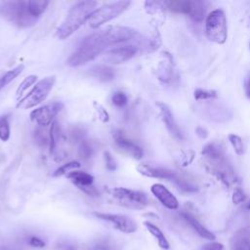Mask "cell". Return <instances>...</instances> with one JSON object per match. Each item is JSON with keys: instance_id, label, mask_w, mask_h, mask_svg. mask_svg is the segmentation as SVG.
I'll return each instance as SVG.
<instances>
[{"instance_id": "6da1fadb", "label": "cell", "mask_w": 250, "mask_h": 250, "mask_svg": "<svg viewBox=\"0 0 250 250\" xmlns=\"http://www.w3.org/2000/svg\"><path fill=\"white\" fill-rule=\"evenodd\" d=\"M137 36V31L128 26L111 25L86 36L67 59L70 66H79L95 60L109 46L127 42Z\"/></svg>"}, {"instance_id": "7a4b0ae2", "label": "cell", "mask_w": 250, "mask_h": 250, "mask_svg": "<svg viewBox=\"0 0 250 250\" xmlns=\"http://www.w3.org/2000/svg\"><path fill=\"white\" fill-rule=\"evenodd\" d=\"M98 3L92 0L79 1L75 3L62 24L57 28L56 35L60 40H64L78 30L86 21H89L93 13L97 10Z\"/></svg>"}, {"instance_id": "3957f363", "label": "cell", "mask_w": 250, "mask_h": 250, "mask_svg": "<svg viewBox=\"0 0 250 250\" xmlns=\"http://www.w3.org/2000/svg\"><path fill=\"white\" fill-rule=\"evenodd\" d=\"M0 13L9 22L21 28L34 25L38 20L30 14L27 1L5 2L0 9Z\"/></svg>"}, {"instance_id": "277c9868", "label": "cell", "mask_w": 250, "mask_h": 250, "mask_svg": "<svg viewBox=\"0 0 250 250\" xmlns=\"http://www.w3.org/2000/svg\"><path fill=\"white\" fill-rule=\"evenodd\" d=\"M202 154L208 159L211 170L215 173L217 178L229 186L232 181V170L220 147L216 146L214 144H209L203 148Z\"/></svg>"}, {"instance_id": "5b68a950", "label": "cell", "mask_w": 250, "mask_h": 250, "mask_svg": "<svg viewBox=\"0 0 250 250\" xmlns=\"http://www.w3.org/2000/svg\"><path fill=\"white\" fill-rule=\"evenodd\" d=\"M56 82V76H47L38 81L28 94L21 97L17 103L18 108H31L46 100Z\"/></svg>"}, {"instance_id": "8992f818", "label": "cell", "mask_w": 250, "mask_h": 250, "mask_svg": "<svg viewBox=\"0 0 250 250\" xmlns=\"http://www.w3.org/2000/svg\"><path fill=\"white\" fill-rule=\"evenodd\" d=\"M130 4V1L122 0L103 5L102 7L98 8L89 19L88 22L90 27L98 28L104 23L117 18L129 8Z\"/></svg>"}, {"instance_id": "52a82bcc", "label": "cell", "mask_w": 250, "mask_h": 250, "mask_svg": "<svg viewBox=\"0 0 250 250\" xmlns=\"http://www.w3.org/2000/svg\"><path fill=\"white\" fill-rule=\"evenodd\" d=\"M205 32L210 41L217 44H224L226 42L228 36L227 19L222 10H214L207 16Z\"/></svg>"}, {"instance_id": "ba28073f", "label": "cell", "mask_w": 250, "mask_h": 250, "mask_svg": "<svg viewBox=\"0 0 250 250\" xmlns=\"http://www.w3.org/2000/svg\"><path fill=\"white\" fill-rule=\"evenodd\" d=\"M111 196L117 204L128 209L142 210L148 204V197L145 192L126 188H113Z\"/></svg>"}, {"instance_id": "9c48e42d", "label": "cell", "mask_w": 250, "mask_h": 250, "mask_svg": "<svg viewBox=\"0 0 250 250\" xmlns=\"http://www.w3.org/2000/svg\"><path fill=\"white\" fill-rule=\"evenodd\" d=\"M167 9L174 13L188 15L195 21H201L204 18L205 7L202 1H169L164 2Z\"/></svg>"}, {"instance_id": "30bf717a", "label": "cell", "mask_w": 250, "mask_h": 250, "mask_svg": "<svg viewBox=\"0 0 250 250\" xmlns=\"http://www.w3.org/2000/svg\"><path fill=\"white\" fill-rule=\"evenodd\" d=\"M63 104L61 102H53L43 106L37 107L30 112V119L39 126L46 127L52 124L57 114L62 109Z\"/></svg>"}, {"instance_id": "8fae6325", "label": "cell", "mask_w": 250, "mask_h": 250, "mask_svg": "<svg viewBox=\"0 0 250 250\" xmlns=\"http://www.w3.org/2000/svg\"><path fill=\"white\" fill-rule=\"evenodd\" d=\"M92 215L100 220L110 223L119 231H122L125 233H132L137 230L136 222L125 215L101 213V212H93Z\"/></svg>"}, {"instance_id": "7c38bea8", "label": "cell", "mask_w": 250, "mask_h": 250, "mask_svg": "<svg viewBox=\"0 0 250 250\" xmlns=\"http://www.w3.org/2000/svg\"><path fill=\"white\" fill-rule=\"evenodd\" d=\"M66 177L84 193L90 196H99V191L93 185L94 177L89 173L73 170L69 172Z\"/></svg>"}, {"instance_id": "4fadbf2b", "label": "cell", "mask_w": 250, "mask_h": 250, "mask_svg": "<svg viewBox=\"0 0 250 250\" xmlns=\"http://www.w3.org/2000/svg\"><path fill=\"white\" fill-rule=\"evenodd\" d=\"M137 170L140 174L148 177V178H156V179H165L173 182L176 186L182 180L174 171L163 167H155L148 164H140L137 166Z\"/></svg>"}, {"instance_id": "5bb4252c", "label": "cell", "mask_w": 250, "mask_h": 250, "mask_svg": "<svg viewBox=\"0 0 250 250\" xmlns=\"http://www.w3.org/2000/svg\"><path fill=\"white\" fill-rule=\"evenodd\" d=\"M138 53V46L136 45H124L120 47H115L108 50L105 53L104 60L112 64L123 63L131 60Z\"/></svg>"}, {"instance_id": "9a60e30c", "label": "cell", "mask_w": 250, "mask_h": 250, "mask_svg": "<svg viewBox=\"0 0 250 250\" xmlns=\"http://www.w3.org/2000/svg\"><path fill=\"white\" fill-rule=\"evenodd\" d=\"M113 139L116 146L121 149L124 153L130 155L131 157L135 159H141L144 155V150L141 146H139L137 144L132 142L131 140L127 139L123 133L119 130L114 131L113 133Z\"/></svg>"}, {"instance_id": "2e32d148", "label": "cell", "mask_w": 250, "mask_h": 250, "mask_svg": "<svg viewBox=\"0 0 250 250\" xmlns=\"http://www.w3.org/2000/svg\"><path fill=\"white\" fill-rule=\"evenodd\" d=\"M156 105L158 106L159 110H160V115H161V119L163 121V123L165 124L166 129L168 130V132L171 134V136H173L176 140L182 141L183 140V134L179 128V126L177 125L174 116L169 108V106L161 102H157Z\"/></svg>"}, {"instance_id": "e0dca14e", "label": "cell", "mask_w": 250, "mask_h": 250, "mask_svg": "<svg viewBox=\"0 0 250 250\" xmlns=\"http://www.w3.org/2000/svg\"><path fill=\"white\" fill-rule=\"evenodd\" d=\"M150 191L166 208L171 210L178 209L179 202L177 198L165 186L161 184H153L150 188Z\"/></svg>"}, {"instance_id": "ac0fdd59", "label": "cell", "mask_w": 250, "mask_h": 250, "mask_svg": "<svg viewBox=\"0 0 250 250\" xmlns=\"http://www.w3.org/2000/svg\"><path fill=\"white\" fill-rule=\"evenodd\" d=\"M181 216L201 237L209 239V240H214L215 239L214 233H212L204 226H202L192 215H190L189 213H187V212H182Z\"/></svg>"}, {"instance_id": "d6986e66", "label": "cell", "mask_w": 250, "mask_h": 250, "mask_svg": "<svg viewBox=\"0 0 250 250\" xmlns=\"http://www.w3.org/2000/svg\"><path fill=\"white\" fill-rule=\"evenodd\" d=\"M89 74L102 82L111 81L115 77L114 69L110 66L104 65V64H99L91 67L89 69Z\"/></svg>"}, {"instance_id": "ffe728a7", "label": "cell", "mask_w": 250, "mask_h": 250, "mask_svg": "<svg viewBox=\"0 0 250 250\" xmlns=\"http://www.w3.org/2000/svg\"><path fill=\"white\" fill-rule=\"evenodd\" d=\"M232 250H250V230H238L230 241Z\"/></svg>"}, {"instance_id": "44dd1931", "label": "cell", "mask_w": 250, "mask_h": 250, "mask_svg": "<svg viewBox=\"0 0 250 250\" xmlns=\"http://www.w3.org/2000/svg\"><path fill=\"white\" fill-rule=\"evenodd\" d=\"M144 225L146 228V229L149 231V233H151L155 237L160 248H162L164 250L169 249V247H170L169 242H168L167 238L165 237V235L163 234L162 230L158 227H156L155 225H153L152 223H149V222H145Z\"/></svg>"}, {"instance_id": "7402d4cb", "label": "cell", "mask_w": 250, "mask_h": 250, "mask_svg": "<svg viewBox=\"0 0 250 250\" xmlns=\"http://www.w3.org/2000/svg\"><path fill=\"white\" fill-rule=\"evenodd\" d=\"M49 4H50V2L45 1V0H29V1H27L29 12L36 19H39L41 17V15L46 11Z\"/></svg>"}, {"instance_id": "603a6c76", "label": "cell", "mask_w": 250, "mask_h": 250, "mask_svg": "<svg viewBox=\"0 0 250 250\" xmlns=\"http://www.w3.org/2000/svg\"><path fill=\"white\" fill-rule=\"evenodd\" d=\"M23 68H24L23 64H19L14 68L5 72L2 76H0V90L3 89L5 86H7L9 83H11L14 79H16L22 72Z\"/></svg>"}, {"instance_id": "cb8c5ba5", "label": "cell", "mask_w": 250, "mask_h": 250, "mask_svg": "<svg viewBox=\"0 0 250 250\" xmlns=\"http://www.w3.org/2000/svg\"><path fill=\"white\" fill-rule=\"evenodd\" d=\"M61 140V131H60V126L58 125L57 121H54L51 124V128L49 131V146H50V151L54 152L56 149L58 141Z\"/></svg>"}, {"instance_id": "d4e9b609", "label": "cell", "mask_w": 250, "mask_h": 250, "mask_svg": "<svg viewBox=\"0 0 250 250\" xmlns=\"http://www.w3.org/2000/svg\"><path fill=\"white\" fill-rule=\"evenodd\" d=\"M37 80V76L36 75H28L26 76L19 85V87L17 88V91H16V96L17 98H20L21 99V96L23 95V93L30 87L32 86L33 84H35Z\"/></svg>"}, {"instance_id": "484cf974", "label": "cell", "mask_w": 250, "mask_h": 250, "mask_svg": "<svg viewBox=\"0 0 250 250\" xmlns=\"http://www.w3.org/2000/svg\"><path fill=\"white\" fill-rule=\"evenodd\" d=\"M80 166H81V164L78 161L67 162V163L62 165L61 167H59L58 169H56L55 172L53 173V176L54 177H60V176H62V175H67L69 172L79 168Z\"/></svg>"}, {"instance_id": "4316f807", "label": "cell", "mask_w": 250, "mask_h": 250, "mask_svg": "<svg viewBox=\"0 0 250 250\" xmlns=\"http://www.w3.org/2000/svg\"><path fill=\"white\" fill-rule=\"evenodd\" d=\"M93 146L92 145L86 141V140H83L82 142L79 143V148H78V154L79 156L84 159V160H88L91 158V156L93 155Z\"/></svg>"}, {"instance_id": "83f0119b", "label": "cell", "mask_w": 250, "mask_h": 250, "mask_svg": "<svg viewBox=\"0 0 250 250\" xmlns=\"http://www.w3.org/2000/svg\"><path fill=\"white\" fill-rule=\"evenodd\" d=\"M11 129L9 124V119L6 115L0 116V140L2 142H7L10 138Z\"/></svg>"}, {"instance_id": "f1b7e54d", "label": "cell", "mask_w": 250, "mask_h": 250, "mask_svg": "<svg viewBox=\"0 0 250 250\" xmlns=\"http://www.w3.org/2000/svg\"><path fill=\"white\" fill-rule=\"evenodd\" d=\"M111 103L118 108L124 107L128 104V97L124 92L116 91L111 96Z\"/></svg>"}, {"instance_id": "f546056e", "label": "cell", "mask_w": 250, "mask_h": 250, "mask_svg": "<svg viewBox=\"0 0 250 250\" xmlns=\"http://www.w3.org/2000/svg\"><path fill=\"white\" fill-rule=\"evenodd\" d=\"M229 141L230 142L235 153L237 155H241L244 152V146H243V142L242 139L234 134H230L229 135Z\"/></svg>"}, {"instance_id": "4dcf8cb0", "label": "cell", "mask_w": 250, "mask_h": 250, "mask_svg": "<svg viewBox=\"0 0 250 250\" xmlns=\"http://www.w3.org/2000/svg\"><path fill=\"white\" fill-rule=\"evenodd\" d=\"M167 62H162V63L159 65L158 71H157V76L158 79L161 80L162 82H168L170 77H171V67L169 64L166 63Z\"/></svg>"}, {"instance_id": "1f68e13d", "label": "cell", "mask_w": 250, "mask_h": 250, "mask_svg": "<svg viewBox=\"0 0 250 250\" xmlns=\"http://www.w3.org/2000/svg\"><path fill=\"white\" fill-rule=\"evenodd\" d=\"M93 105H94V108H95V110H96V112H97V114H98L99 119H100L102 122H104V123L108 122V120H109V114H108V112L105 110V108H104L101 104H99V103H97V102H94V103H93Z\"/></svg>"}, {"instance_id": "d6a6232c", "label": "cell", "mask_w": 250, "mask_h": 250, "mask_svg": "<svg viewBox=\"0 0 250 250\" xmlns=\"http://www.w3.org/2000/svg\"><path fill=\"white\" fill-rule=\"evenodd\" d=\"M216 97V92L215 91H207V90H202V89H196L194 91V98L195 100H208L211 98Z\"/></svg>"}, {"instance_id": "836d02e7", "label": "cell", "mask_w": 250, "mask_h": 250, "mask_svg": "<svg viewBox=\"0 0 250 250\" xmlns=\"http://www.w3.org/2000/svg\"><path fill=\"white\" fill-rule=\"evenodd\" d=\"M104 155V161H105V168L108 171H114L117 167V164L115 159L111 155V153L109 151H105Z\"/></svg>"}, {"instance_id": "e575fe53", "label": "cell", "mask_w": 250, "mask_h": 250, "mask_svg": "<svg viewBox=\"0 0 250 250\" xmlns=\"http://www.w3.org/2000/svg\"><path fill=\"white\" fill-rule=\"evenodd\" d=\"M245 198H246V195L243 192V190L239 188H236L232 194V202L234 204H239V203L243 202L245 200Z\"/></svg>"}, {"instance_id": "d590c367", "label": "cell", "mask_w": 250, "mask_h": 250, "mask_svg": "<svg viewBox=\"0 0 250 250\" xmlns=\"http://www.w3.org/2000/svg\"><path fill=\"white\" fill-rule=\"evenodd\" d=\"M34 137H35V140L36 142L41 145V146H46V145H49V136L46 137L44 135L43 132L39 131V130H36V132H34Z\"/></svg>"}, {"instance_id": "8d00e7d4", "label": "cell", "mask_w": 250, "mask_h": 250, "mask_svg": "<svg viewBox=\"0 0 250 250\" xmlns=\"http://www.w3.org/2000/svg\"><path fill=\"white\" fill-rule=\"evenodd\" d=\"M224 246L222 243L219 242H212V243H207L202 246L201 250H223Z\"/></svg>"}, {"instance_id": "74e56055", "label": "cell", "mask_w": 250, "mask_h": 250, "mask_svg": "<svg viewBox=\"0 0 250 250\" xmlns=\"http://www.w3.org/2000/svg\"><path fill=\"white\" fill-rule=\"evenodd\" d=\"M29 244L33 247H38V248H41V247H44L45 246V243L43 240H41L39 237H36V236H32L30 237L29 239Z\"/></svg>"}, {"instance_id": "f35d334b", "label": "cell", "mask_w": 250, "mask_h": 250, "mask_svg": "<svg viewBox=\"0 0 250 250\" xmlns=\"http://www.w3.org/2000/svg\"><path fill=\"white\" fill-rule=\"evenodd\" d=\"M244 91L248 99H250V71L244 79Z\"/></svg>"}, {"instance_id": "ab89813d", "label": "cell", "mask_w": 250, "mask_h": 250, "mask_svg": "<svg viewBox=\"0 0 250 250\" xmlns=\"http://www.w3.org/2000/svg\"><path fill=\"white\" fill-rule=\"evenodd\" d=\"M57 250H74L71 246H61L57 248Z\"/></svg>"}, {"instance_id": "60d3db41", "label": "cell", "mask_w": 250, "mask_h": 250, "mask_svg": "<svg viewBox=\"0 0 250 250\" xmlns=\"http://www.w3.org/2000/svg\"><path fill=\"white\" fill-rule=\"evenodd\" d=\"M247 208H248V209H250V203L247 205Z\"/></svg>"}]
</instances>
